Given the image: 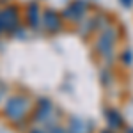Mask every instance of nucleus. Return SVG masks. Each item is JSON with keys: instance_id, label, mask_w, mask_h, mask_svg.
<instances>
[{"instance_id": "8", "label": "nucleus", "mask_w": 133, "mask_h": 133, "mask_svg": "<svg viewBox=\"0 0 133 133\" xmlns=\"http://www.w3.org/2000/svg\"><path fill=\"white\" fill-rule=\"evenodd\" d=\"M25 16H27V27L30 29H39L41 25V16H43V9L37 2H30L25 7Z\"/></svg>"}, {"instance_id": "4", "label": "nucleus", "mask_w": 133, "mask_h": 133, "mask_svg": "<svg viewBox=\"0 0 133 133\" xmlns=\"http://www.w3.org/2000/svg\"><path fill=\"white\" fill-rule=\"evenodd\" d=\"M23 20H21V12L18 5H5L0 9V25L4 34H14L16 29L20 27Z\"/></svg>"}, {"instance_id": "11", "label": "nucleus", "mask_w": 133, "mask_h": 133, "mask_svg": "<svg viewBox=\"0 0 133 133\" xmlns=\"http://www.w3.org/2000/svg\"><path fill=\"white\" fill-rule=\"evenodd\" d=\"M123 61L126 62V64H131V61H133L131 50H126V51H124V55H123Z\"/></svg>"}, {"instance_id": "2", "label": "nucleus", "mask_w": 133, "mask_h": 133, "mask_svg": "<svg viewBox=\"0 0 133 133\" xmlns=\"http://www.w3.org/2000/svg\"><path fill=\"white\" fill-rule=\"evenodd\" d=\"M117 44V30L115 27H107L98 32V37L94 41V51L101 57L103 61L110 62L114 59V50Z\"/></svg>"}, {"instance_id": "7", "label": "nucleus", "mask_w": 133, "mask_h": 133, "mask_svg": "<svg viewBox=\"0 0 133 133\" xmlns=\"http://www.w3.org/2000/svg\"><path fill=\"white\" fill-rule=\"evenodd\" d=\"M64 126H66L68 133H94V124L83 117H76V115L68 117Z\"/></svg>"}, {"instance_id": "5", "label": "nucleus", "mask_w": 133, "mask_h": 133, "mask_svg": "<svg viewBox=\"0 0 133 133\" xmlns=\"http://www.w3.org/2000/svg\"><path fill=\"white\" fill-rule=\"evenodd\" d=\"M39 29L44 30L46 34H57L64 29V18L61 12L53 9H43V16H41V25Z\"/></svg>"}, {"instance_id": "12", "label": "nucleus", "mask_w": 133, "mask_h": 133, "mask_svg": "<svg viewBox=\"0 0 133 133\" xmlns=\"http://www.w3.org/2000/svg\"><path fill=\"white\" fill-rule=\"evenodd\" d=\"M27 133H48V131H46L44 128H41V126H32Z\"/></svg>"}, {"instance_id": "6", "label": "nucleus", "mask_w": 133, "mask_h": 133, "mask_svg": "<svg viewBox=\"0 0 133 133\" xmlns=\"http://www.w3.org/2000/svg\"><path fill=\"white\" fill-rule=\"evenodd\" d=\"M87 9H89V4L85 0H73L71 4L62 11V18L71 21H82L87 16Z\"/></svg>"}, {"instance_id": "1", "label": "nucleus", "mask_w": 133, "mask_h": 133, "mask_svg": "<svg viewBox=\"0 0 133 133\" xmlns=\"http://www.w3.org/2000/svg\"><path fill=\"white\" fill-rule=\"evenodd\" d=\"M32 110H34V103L29 98V94L14 92V94H9L7 99L4 101L0 108V115L2 119H5L7 123L14 126V124H23L27 119H30Z\"/></svg>"}, {"instance_id": "3", "label": "nucleus", "mask_w": 133, "mask_h": 133, "mask_svg": "<svg viewBox=\"0 0 133 133\" xmlns=\"http://www.w3.org/2000/svg\"><path fill=\"white\" fill-rule=\"evenodd\" d=\"M30 121L34 126H41V128H46V126H50L53 123H59L55 105L48 98L37 99V103L34 105V110H32Z\"/></svg>"}, {"instance_id": "14", "label": "nucleus", "mask_w": 133, "mask_h": 133, "mask_svg": "<svg viewBox=\"0 0 133 133\" xmlns=\"http://www.w3.org/2000/svg\"><path fill=\"white\" fill-rule=\"evenodd\" d=\"M99 133H115V131H114V130H101Z\"/></svg>"}, {"instance_id": "9", "label": "nucleus", "mask_w": 133, "mask_h": 133, "mask_svg": "<svg viewBox=\"0 0 133 133\" xmlns=\"http://www.w3.org/2000/svg\"><path fill=\"white\" fill-rule=\"evenodd\" d=\"M105 119H107V124L110 126V130H121L124 126V117L119 114L117 108H107Z\"/></svg>"}, {"instance_id": "10", "label": "nucleus", "mask_w": 133, "mask_h": 133, "mask_svg": "<svg viewBox=\"0 0 133 133\" xmlns=\"http://www.w3.org/2000/svg\"><path fill=\"white\" fill-rule=\"evenodd\" d=\"M7 96H9V87L5 85V83L0 80V108H2V105H4V101L7 99Z\"/></svg>"}, {"instance_id": "13", "label": "nucleus", "mask_w": 133, "mask_h": 133, "mask_svg": "<svg viewBox=\"0 0 133 133\" xmlns=\"http://www.w3.org/2000/svg\"><path fill=\"white\" fill-rule=\"evenodd\" d=\"M121 4H123V5H126V7H130V5L133 4V0H121Z\"/></svg>"}]
</instances>
